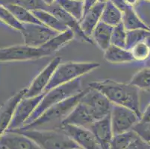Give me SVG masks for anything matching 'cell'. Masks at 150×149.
I'll list each match as a JSON object with an SVG mask.
<instances>
[{
    "instance_id": "cell-18",
    "label": "cell",
    "mask_w": 150,
    "mask_h": 149,
    "mask_svg": "<svg viewBox=\"0 0 150 149\" xmlns=\"http://www.w3.org/2000/svg\"><path fill=\"white\" fill-rule=\"evenodd\" d=\"M94 121L95 119L88 107L82 102H79L67 117L63 120L61 126L65 125H72L88 128Z\"/></svg>"
},
{
    "instance_id": "cell-30",
    "label": "cell",
    "mask_w": 150,
    "mask_h": 149,
    "mask_svg": "<svg viewBox=\"0 0 150 149\" xmlns=\"http://www.w3.org/2000/svg\"><path fill=\"white\" fill-rule=\"evenodd\" d=\"M1 4H13L24 8H26L31 11L37 10H46L47 5L43 0H0Z\"/></svg>"
},
{
    "instance_id": "cell-45",
    "label": "cell",
    "mask_w": 150,
    "mask_h": 149,
    "mask_svg": "<svg viewBox=\"0 0 150 149\" xmlns=\"http://www.w3.org/2000/svg\"><path fill=\"white\" fill-rule=\"evenodd\" d=\"M149 29H150V25H149Z\"/></svg>"
},
{
    "instance_id": "cell-40",
    "label": "cell",
    "mask_w": 150,
    "mask_h": 149,
    "mask_svg": "<svg viewBox=\"0 0 150 149\" xmlns=\"http://www.w3.org/2000/svg\"><path fill=\"white\" fill-rule=\"evenodd\" d=\"M144 62H145V66H146V67L150 68V55L149 56L148 58H147V59Z\"/></svg>"
},
{
    "instance_id": "cell-25",
    "label": "cell",
    "mask_w": 150,
    "mask_h": 149,
    "mask_svg": "<svg viewBox=\"0 0 150 149\" xmlns=\"http://www.w3.org/2000/svg\"><path fill=\"white\" fill-rule=\"evenodd\" d=\"M13 15L17 21L22 24H42L32 11L13 4H2ZM43 25V24H42Z\"/></svg>"
},
{
    "instance_id": "cell-4",
    "label": "cell",
    "mask_w": 150,
    "mask_h": 149,
    "mask_svg": "<svg viewBox=\"0 0 150 149\" xmlns=\"http://www.w3.org/2000/svg\"><path fill=\"white\" fill-rule=\"evenodd\" d=\"M81 78H78L67 84L60 85L52 90L45 92L42 100L34 111L31 117L27 120L24 126L31 124L32 121L36 120L43 113L53 105L60 103L69 97L81 92Z\"/></svg>"
},
{
    "instance_id": "cell-5",
    "label": "cell",
    "mask_w": 150,
    "mask_h": 149,
    "mask_svg": "<svg viewBox=\"0 0 150 149\" xmlns=\"http://www.w3.org/2000/svg\"><path fill=\"white\" fill-rule=\"evenodd\" d=\"M99 66L100 64L98 62L61 63L54 71L45 92L60 85L67 84L76 79L80 78L81 76L98 69Z\"/></svg>"
},
{
    "instance_id": "cell-33",
    "label": "cell",
    "mask_w": 150,
    "mask_h": 149,
    "mask_svg": "<svg viewBox=\"0 0 150 149\" xmlns=\"http://www.w3.org/2000/svg\"><path fill=\"white\" fill-rule=\"evenodd\" d=\"M131 52L134 61H145L150 55V47L143 41L132 47Z\"/></svg>"
},
{
    "instance_id": "cell-3",
    "label": "cell",
    "mask_w": 150,
    "mask_h": 149,
    "mask_svg": "<svg viewBox=\"0 0 150 149\" xmlns=\"http://www.w3.org/2000/svg\"><path fill=\"white\" fill-rule=\"evenodd\" d=\"M31 139L41 149H73L79 146L61 129L15 130Z\"/></svg>"
},
{
    "instance_id": "cell-36",
    "label": "cell",
    "mask_w": 150,
    "mask_h": 149,
    "mask_svg": "<svg viewBox=\"0 0 150 149\" xmlns=\"http://www.w3.org/2000/svg\"><path fill=\"white\" fill-rule=\"evenodd\" d=\"M99 2H100V0H82L83 8H84V14L86 12L88 11L91 8L95 6Z\"/></svg>"
},
{
    "instance_id": "cell-35",
    "label": "cell",
    "mask_w": 150,
    "mask_h": 149,
    "mask_svg": "<svg viewBox=\"0 0 150 149\" xmlns=\"http://www.w3.org/2000/svg\"><path fill=\"white\" fill-rule=\"evenodd\" d=\"M149 146L138 136L129 147L125 149H149Z\"/></svg>"
},
{
    "instance_id": "cell-10",
    "label": "cell",
    "mask_w": 150,
    "mask_h": 149,
    "mask_svg": "<svg viewBox=\"0 0 150 149\" xmlns=\"http://www.w3.org/2000/svg\"><path fill=\"white\" fill-rule=\"evenodd\" d=\"M21 31L25 45L40 47L56 36L58 32L42 24H23Z\"/></svg>"
},
{
    "instance_id": "cell-11",
    "label": "cell",
    "mask_w": 150,
    "mask_h": 149,
    "mask_svg": "<svg viewBox=\"0 0 150 149\" xmlns=\"http://www.w3.org/2000/svg\"><path fill=\"white\" fill-rule=\"evenodd\" d=\"M61 63V57H55L34 78L29 87H27L25 97H35L45 92V90L52 78L54 71Z\"/></svg>"
},
{
    "instance_id": "cell-38",
    "label": "cell",
    "mask_w": 150,
    "mask_h": 149,
    "mask_svg": "<svg viewBox=\"0 0 150 149\" xmlns=\"http://www.w3.org/2000/svg\"><path fill=\"white\" fill-rule=\"evenodd\" d=\"M124 1L127 5H130L132 7H134L140 2V0H124Z\"/></svg>"
},
{
    "instance_id": "cell-21",
    "label": "cell",
    "mask_w": 150,
    "mask_h": 149,
    "mask_svg": "<svg viewBox=\"0 0 150 149\" xmlns=\"http://www.w3.org/2000/svg\"><path fill=\"white\" fill-rule=\"evenodd\" d=\"M112 31V26L100 21L93 31L91 38L93 40V43H96L102 51H105L111 45L110 40Z\"/></svg>"
},
{
    "instance_id": "cell-2",
    "label": "cell",
    "mask_w": 150,
    "mask_h": 149,
    "mask_svg": "<svg viewBox=\"0 0 150 149\" xmlns=\"http://www.w3.org/2000/svg\"><path fill=\"white\" fill-rule=\"evenodd\" d=\"M85 93V90H82L79 93L67 98L60 103L53 105L51 107L42 113L36 120L23 126L20 129H54L59 128L61 122L67 117L69 113L73 110L81 97Z\"/></svg>"
},
{
    "instance_id": "cell-32",
    "label": "cell",
    "mask_w": 150,
    "mask_h": 149,
    "mask_svg": "<svg viewBox=\"0 0 150 149\" xmlns=\"http://www.w3.org/2000/svg\"><path fill=\"white\" fill-rule=\"evenodd\" d=\"M126 35H127V30L125 29L122 23H120L116 26L113 27L111 40H110L111 45L121 48H125Z\"/></svg>"
},
{
    "instance_id": "cell-47",
    "label": "cell",
    "mask_w": 150,
    "mask_h": 149,
    "mask_svg": "<svg viewBox=\"0 0 150 149\" xmlns=\"http://www.w3.org/2000/svg\"><path fill=\"white\" fill-rule=\"evenodd\" d=\"M81 1H82V0H81Z\"/></svg>"
},
{
    "instance_id": "cell-44",
    "label": "cell",
    "mask_w": 150,
    "mask_h": 149,
    "mask_svg": "<svg viewBox=\"0 0 150 149\" xmlns=\"http://www.w3.org/2000/svg\"><path fill=\"white\" fill-rule=\"evenodd\" d=\"M106 1H108V0H104V2H106Z\"/></svg>"
},
{
    "instance_id": "cell-27",
    "label": "cell",
    "mask_w": 150,
    "mask_h": 149,
    "mask_svg": "<svg viewBox=\"0 0 150 149\" xmlns=\"http://www.w3.org/2000/svg\"><path fill=\"white\" fill-rule=\"evenodd\" d=\"M138 136L137 133L132 130L125 133L114 135L109 149H125Z\"/></svg>"
},
{
    "instance_id": "cell-8",
    "label": "cell",
    "mask_w": 150,
    "mask_h": 149,
    "mask_svg": "<svg viewBox=\"0 0 150 149\" xmlns=\"http://www.w3.org/2000/svg\"><path fill=\"white\" fill-rule=\"evenodd\" d=\"M140 119L138 115L131 109L113 105L110 111V121L114 135L132 131Z\"/></svg>"
},
{
    "instance_id": "cell-31",
    "label": "cell",
    "mask_w": 150,
    "mask_h": 149,
    "mask_svg": "<svg viewBox=\"0 0 150 149\" xmlns=\"http://www.w3.org/2000/svg\"><path fill=\"white\" fill-rule=\"evenodd\" d=\"M150 34V29H136L127 31L125 49L131 50L137 43L143 42Z\"/></svg>"
},
{
    "instance_id": "cell-29",
    "label": "cell",
    "mask_w": 150,
    "mask_h": 149,
    "mask_svg": "<svg viewBox=\"0 0 150 149\" xmlns=\"http://www.w3.org/2000/svg\"><path fill=\"white\" fill-rule=\"evenodd\" d=\"M0 22L16 31H22L23 29V25L17 21L11 12L5 5L1 3H0Z\"/></svg>"
},
{
    "instance_id": "cell-15",
    "label": "cell",
    "mask_w": 150,
    "mask_h": 149,
    "mask_svg": "<svg viewBox=\"0 0 150 149\" xmlns=\"http://www.w3.org/2000/svg\"><path fill=\"white\" fill-rule=\"evenodd\" d=\"M2 149H41L28 136L16 131H6L0 137Z\"/></svg>"
},
{
    "instance_id": "cell-16",
    "label": "cell",
    "mask_w": 150,
    "mask_h": 149,
    "mask_svg": "<svg viewBox=\"0 0 150 149\" xmlns=\"http://www.w3.org/2000/svg\"><path fill=\"white\" fill-rule=\"evenodd\" d=\"M93 133L102 149H109L114 136L110 121V113L101 119L96 120L88 128Z\"/></svg>"
},
{
    "instance_id": "cell-17",
    "label": "cell",
    "mask_w": 150,
    "mask_h": 149,
    "mask_svg": "<svg viewBox=\"0 0 150 149\" xmlns=\"http://www.w3.org/2000/svg\"><path fill=\"white\" fill-rule=\"evenodd\" d=\"M122 13V23L127 31L136 29H149L137 14L134 7L125 3L124 0H111Z\"/></svg>"
},
{
    "instance_id": "cell-39",
    "label": "cell",
    "mask_w": 150,
    "mask_h": 149,
    "mask_svg": "<svg viewBox=\"0 0 150 149\" xmlns=\"http://www.w3.org/2000/svg\"><path fill=\"white\" fill-rule=\"evenodd\" d=\"M57 0H43V2H45V4H46L47 6H49V5H52V4L55 3L56 2Z\"/></svg>"
},
{
    "instance_id": "cell-42",
    "label": "cell",
    "mask_w": 150,
    "mask_h": 149,
    "mask_svg": "<svg viewBox=\"0 0 150 149\" xmlns=\"http://www.w3.org/2000/svg\"><path fill=\"white\" fill-rule=\"evenodd\" d=\"M144 1H146V2H150V0H144Z\"/></svg>"
},
{
    "instance_id": "cell-28",
    "label": "cell",
    "mask_w": 150,
    "mask_h": 149,
    "mask_svg": "<svg viewBox=\"0 0 150 149\" xmlns=\"http://www.w3.org/2000/svg\"><path fill=\"white\" fill-rule=\"evenodd\" d=\"M129 83L139 90H150V68L145 66L136 72Z\"/></svg>"
},
{
    "instance_id": "cell-6",
    "label": "cell",
    "mask_w": 150,
    "mask_h": 149,
    "mask_svg": "<svg viewBox=\"0 0 150 149\" xmlns=\"http://www.w3.org/2000/svg\"><path fill=\"white\" fill-rule=\"evenodd\" d=\"M51 56L43 46L33 47L28 45H14L0 49V62H16L40 59Z\"/></svg>"
},
{
    "instance_id": "cell-43",
    "label": "cell",
    "mask_w": 150,
    "mask_h": 149,
    "mask_svg": "<svg viewBox=\"0 0 150 149\" xmlns=\"http://www.w3.org/2000/svg\"><path fill=\"white\" fill-rule=\"evenodd\" d=\"M100 2H104V0H100Z\"/></svg>"
},
{
    "instance_id": "cell-1",
    "label": "cell",
    "mask_w": 150,
    "mask_h": 149,
    "mask_svg": "<svg viewBox=\"0 0 150 149\" xmlns=\"http://www.w3.org/2000/svg\"><path fill=\"white\" fill-rule=\"evenodd\" d=\"M91 88L104 94L113 105L125 107L135 112L140 118L142 111L140 106V90L134 85L110 79L93 81L88 84Z\"/></svg>"
},
{
    "instance_id": "cell-24",
    "label": "cell",
    "mask_w": 150,
    "mask_h": 149,
    "mask_svg": "<svg viewBox=\"0 0 150 149\" xmlns=\"http://www.w3.org/2000/svg\"><path fill=\"white\" fill-rule=\"evenodd\" d=\"M75 38V35L71 30L67 29L64 32L58 33L56 36H54L52 39L48 41L46 44H44L43 47L48 50L51 55L59 51L60 49L70 42L72 40Z\"/></svg>"
},
{
    "instance_id": "cell-26",
    "label": "cell",
    "mask_w": 150,
    "mask_h": 149,
    "mask_svg": "<svg viewBox=\"0 0 150 149\" xmlns=\"http://www.w3.org/2000/svg\"><path fill=\"white\" fill-rule=\"evenodd\" d=\"M55 3L79 21L83 17L84 8L81 0H57Z\"/></svg>"
},
{
    "instance_id": "cell-41",
    "label": "cell",
    "mask_w": 150,
    "mask_h": 149,
    "mask_svg": "<svg viewBox=\"0 0 150 149\" xmlns=\"http://www.w3.org/2000/svg\"><path fill=\"white\" fill-rule=\"evenodd\" d=\"M73 149H81V148H73Z\"/></svg>"
},
{
    "instance_id": "cell-7",
    "label": "cell",
    "mask_w": 150,
    "mask_h": 149,
    "mask_svg": "<svg viewBox=\"0 0 150 149\" xmlns=\"http://www.w3.org/2000/svg\"><path fill=\"white\" fill-rule=\"evenodd\" d=\"M80 102L88 107L95 121L110 114L113 106V104L104 94L89 87L85 89V93Z\"/></svg>"
},
{
    "instance_id": "cell-20",
    "label": "cell",
    "mask_w": 150,
    "mask_h": 149,
    "mask_svg": "<svg viewBox=\"0 0 150 149\" xmlns=\"http://www.w3.org/2000/svg\"><path fill=\"white\" fill-rule=\"evenodd\" d=\"M104 59L110 64H128L135 61L131 50L110 45L104 51Z\"/></svg>"
},
{
    "instance_id": "cell-37",
    "label": "cell",
    "mask_w": 150,
    "mask_h": 149,
    "mask_svg": "<svg viewBox=\"0 0 150 149\" xmlns=\"http://www.w3.org/2000/svg\"><path fill=\"white\" fill-rule=\"evenodd\" d=\"M140 121L144 123L150 122V103L149 104L148 106L146 107L144 111L142 112Z\"/></svg>"
},
{
    "instance_id": "cell-46",
    "label": "cell",
    "mask_w": 150,
    "mask_h": 149,
    "mask_svg": "<svg viewBox=\"0 0 150 149\" xmlns=\"http://www.w3.org/2000/svg\"><path fill=\"white\" fill-rule=\"evenodd\" d=\"M149 149H150V148H149Z\"/></svg>"
},
{
    "instance_id": "cell-22",
    "label": "cell",
    "mask_w": 150,
    "mask_h": 149,
    "mask_svg": "<svg viewBox=\"0 0 150 149\" xmlns=\"http://www.w3.org/2000/svg\"><path fill=\"white\" fill-rule=\"evenodd\" d=\"M32 13L43 25L57 32H64L68 29L67 27L62 22L60 21L56 16L48 11L37 10L32 11Z\"/></svg>"
},
{
    "instance_id": "cell-12",
    "label": "cell",
    "mask_w": 150,
    "mask_h": 149,
    "mask_svg": "<svg viewBox=\"0 0 150 149\" xmlns=\"http://www.w3.org/2000/svg\"><path fill=\"white\" fill-rule=\"evenodd\" d=\"M81 149H102L91 130L82 127L65 125L60 127Z\"/></svg>"
},
{
    "instance_id": "cell-9",
    "label": "cell",
    "mask_w": 150,
    "mask_h": 149,
    "mask_svg": "<svg viewBox=\"0 0 150 149\" xmlns=\"http://www.w3.org/2000/svg\"><path fill=\"white\" fill-rule=\"evenodd\" d=\"M45 92L38 96L35 97H24L21 99L17 105L13 113V119L10 124L9 131H15L20 129L25 125L27 120L29 119L34 113L38 106L42 100Z\"/></svg>"
},
{
    "instance_id": "cell-23",
    "label": "cell",
    "mask_w": 150,
    "mask_h": 149,
    "mask_svg": "<svg viewBox=\"0 0 150 149\" xmlns=\"http://www.w3.org/2000/svg\"><path fill=\"white\" fill-rule=\"evenodd\" d=\"M122 13L111 0L106 1L104 9L102 11L100 21L114 27L122 23Z\"/></svg>"
},
{
    "instance_id": "cell-14",
    "label": "cell",
    "mask_w": 150,
    "mask_h": 149,
    "mask_svg": "<svg viewBox=\"0 0 150 149\" xmlns=\"http://www.w3.org/2000/svg\"><path fill=\"white\" fill-rule=\"evenodd\" d=\"M27 88H24L11 97L0 106V137L8 130L15 109L19 102L25 96Z\"/></svg>"
},
{
    "instance_id": "cell-34",
    "label": "cell",
    "mask_w": 150,
    "mask_h": 149,
    "mask_svg": "<svg viewBox=\"0 0 150 149\" xmlns=\"http://www.w3.org/2000/svg\"><path fill=\"white\" fill-rule=\"evenodd\" d=\"M132 131H134L137 136L150 147V122L139 121L133 127Z\"/></svg>"
},
{
    "instance_id": "cell-19",
    "label": "cell",
    "mask_w": 150,
    "mask_h": 149,
    "mask_svg": "<svg viewBox=\"0 0 150 149\" xmlns=\"http://www.w3.org/2000/svg\"><path fill=\"white\" fill-rule=\"evenodd\" d=\"M105 2H99L95 6L86 12L79 21L80 26L86 35L91 37L92 33L100 22L102 11Z\"/></svg>"
},
{
    "instance_id": "cell-13",
    "label": "cell",
    "mask_w": 150,
    "mask_h": 149,
    "mask_svg": "<svg viewBox=\"0 0 150 149\" xmlns=\"http://www.w3.org/2000/svg\"><path fill=\"white\" fill-rule=\"evenodd\" d=\"M46 11H48L49 12L54 14L60 21L62 22L67 27L68 29L73 31L75 35V38L84 43H88L91 45L94 44L92 38L88 37L81 29L79 21L74 18L73 16H71L67 12L63 10L58 4L54 3L51 5H49Z\"/></svg>"
}]
</instances>
